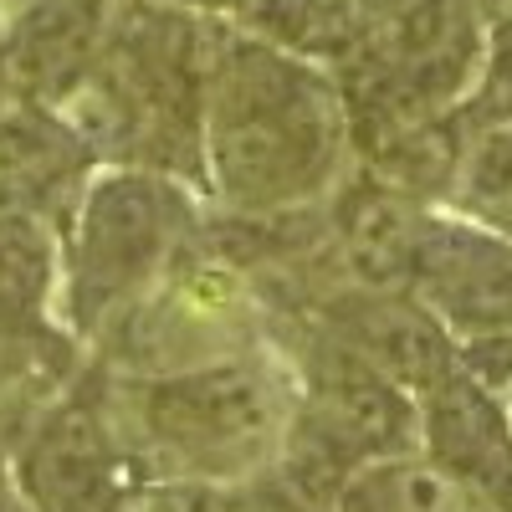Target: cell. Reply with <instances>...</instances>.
Wrapping results in <instances>:
<instances>
[{
    "instance_id": "5bb4252c",
    "label": "cell",
    "mask_w": 512,
    "mask_h": 512,
    "mask_svg": "<svg viewBox=\"0 0 512 512\" xmlns=\"http://www.w3.org/2000/svg\"><path fill=\"white\" fill-rule=\"evenodd\" d=\"M441 210H456V216L512 241V123L466 128L461 164Z\"/></svg>"
},
{
    "instance_id": "4fadbf2b",
    "label": "cell",
    "mask_w": 512,
    "mask_h": 512,
    "mask_svg": "<svg viewBox=\"0 0 512 512\" xmlns=\"http://www.w3.org/2000/svg\"><path fill=\"white\" fill-rule=\"evenodd\" d=\"M333 512H497L487 497H477L466 482L420 451L379 456L344 482L333 497Z\"/></svg>"
},
{
    "instance_id": "7a4b0ae2",
    "label": "cell",
    "mask_w": 512,
    "mask_h": 512,
    "mask_svg": "<svg viewBox=\"0 0 512 512\" xmlns=\"http://www.w3.org/2000/svg\"><path fill=\"white\" fill-rule=\"evenodd\" d=\"M139 482L236 487L267 477L292 420V374L272 344L175 374H98Z\"/></svg>"
},
{
    "instance_id": "d6986e66",
    "label": "cell",
    "mask_w": 512,
    "mask_h": 512,
    "mask_svg": "<svg viewBox=\"0 0 512 512\" xmlns=\"http://www.w3.org/2000/svg\"><path fill=\"white\" fill-rule=\"evenodd\" d=\"M502 400H507V420H512V384H507V390H502Z\"/></svg>"
},
{
    "instance_id": "277c9868",
    "label": "cell",
    "mask_w": 512,
    "mask_h": 512,
    "mask_svg": "<svg viewBox=\"0 0 512 512\" xmlns=\"http://www.w3.org/2000/svg\"><path fill=\"white\" fill-rule=\"evenodd\" d=\"M108 374H175L267 344V313L251 282L190 241L103 333Z\"/></svg>"
},
{
    "instance_id": "ac0fdd59",
    "label": "cell",
    "mask_w": 512,
    "mask_h": 512,
    "mask_svg": "<svg viewBox=\"0 0 512 512\" xmlns=\"http://www.w3.org/2000/svg\"><path fill=\"white\" fill-rule=\"evenodd\" d=\"M123 512H149V507H144V487H139V497H134V502H128Z\"/></svg>"
},
{
    "instance_id": "52a82bcc",
    "label": "cell",
    "mask_w": 512,
    "mask_h": 512,
    "mask_svg": "<svg viewBox=\"0 0 512 512\" xmlns=\"http://www.w3.org/2000/svg\"><path fill=\"white\" fill-rule=\"evenodd\" d=\"M297 318L323 328L333 344H344L354 359H364L390 384H400L410 400H420L436 379H446L456 369V349H451L446 328L420 308V297L410 287L333 282Z\"/></svg>"
},
{
    "instance_id": "9c48e42d",
    "label": "cell",
    "mask_w": 512,
    "mask_h": 512,
    "mask_svg": "<svg viewBox=\"0 0 512 512\" xmlns=\"http://www.w3.org/2000/svg\"><path fill=\"white\" fill-rule=\"evenodd\" d=\"M415 451L441 472L487 497L497 512H512V420L507 400L472 379L461 364L415 400Z\"/></svg>"
},
{
    "instance_id": "30bf717a",
    "label": "cell",
    "mask_w": 512,
    "mask_h": 512,
    "mask_svg": "<svg viewBox=\"0 0 512 512\" xmlns=\"http://www.w3.org/2000/svg\"><path fill=\"white\" fill-rule=\"evenodd\" d=\"M436 205H420L390 185L369 180L364 169H349L323 200L328 216V256L338 282L354 287H405L420 231Z\"/></svg>"
},
{
    "instance_id": "2e32d148",
    "label": "cell",
    "mask_w": 512,
    "mask_h": 512,
    "mask_svg": "<svg viewBox=\"0 0 512 512\" xmlns=\"http://www.w3.org/2000/svg\"><path fill=\"white\" fill-rule=\"evenodd\" d=\"M159 6H180V11H195V16H236L246 0H159Z\"/></svg>"
},
{
    "instance_id": "ba28073f",
    "label": "cell",
    "mask_w": 512,
    "mask_h": 512,
    "mask_svg": "<svg viewBox=\"0 0 512 512\" xmlns=\"http://www.w3.org/2000/svg\"><path fill=\"white\" fill-rule=\"evenodd\" d=\"M93 164L98 149L77 134L62 108L36 98H11L0 108V210L36 216L57 231L72 221Z\"/></svg>"
},
{
    "instance_id": "3957f363",
    "label": "cell",
    "mask_w": 512,
    "mask_h": 512,
    "mask_svg": "<svg viewBox=\"0 0 512 512\" xmlns=\"http://www.w3.org/2000/svg\"><path fill=\"white\" fill-rule=\"evenodd\" d=\"M200 210L185 180L123 164L88 180L67 221V292L72 333L98 338L134 297L195 241Z\"/></svg>"
},
{
    "instance_id": "6da1fadb",
    "label": "cell",
    "mask_w": 512,
    "mask_h": 512,
    "mask_svg": "<svg viewBox=\"0 0 512 512\" xmlns=\"http://www.w3.org/2000/svg\"><path fill=\"white\" fill-rule=\"evenodd\" d=\"M200 169L221 210L241 216L328 200L354 169L338 77L226 21L205 77Z\"/></svg>"
},
{
    "instance_id": "9a60e30c",
    "label": "cell",
    "mask_w": 512,
    "mask_h": 512,
    "mask_svg": "<svg viewBox=\"0 0 512 512\" xmlns=\"http://www.w3.org/2000/svg\"><path fill=\"white\" fill-rule=\"evenodd\" d=\"M26 415H31V405H16L11 390L0 395V497H11V451H16V436H21Z\"/></svg>"
},
{
    "instance_id": "8992f818",
    "label": "cell",
    "mask_w": 512,
    "mask_h": 512,
    "mask_svg": "<svg viewBox=\"0 0 512 512\" xmlns=\"http://www.w3.org/2000/svg\"><path fill=\"white\" fill-rule=\"evenodd\" d=\"M139 487L98 384L31 405L11 451V492L21 512H123Z\"/></svg>"
},
{
    "instance_id": "e0dca14e",
    "label": "cell",
    "mask_w": 512,
    "mask_h": 512,
    "mask_svg": "<svg viewBox=\"0 0 512 512\" xmlns=\"http://www.w3.org/2000/svg\"><path fill=\"white\" fill-rule=\"evenodd\" d=\"M16 384H21V379H16V364H11V354H6V349H0V395L16 390Z\"/></svg>"
},
{
    "instance_id": "7c38bea8",
    "label": "cell",
    "mask_w": 512,
    "mask_h": 512,
    "mask_svg": "<svg viewBox=\"0 0 512 512\" xmlns=\"http://www.w3.org/2000/svg\"><path fill=\"white\" fill-rule=\"evenodd\" d=\"M374 0H246L231 16L241 31L338 72L369 36Z\"/></svg>"
},
{
    "instance_id": "8fae6325",
    "label": "cell",
    "mask_w": 512,
    "mask_h": 512,
    "mask_svg": "<svg viewBox=\"0 0 512 512\" xmlns=\"http://www.w3.org/2000/svg\"><path fill=\"white\" fill-rule=\"evenodd\" d=\"M62 272L57 231L36 216L0 210V349L16 379H52L62 338L52 333V292Z\"/></svg>"
},
{
    "instance_id": "5b68a950",
    "label": "cell",
    "mask_w": 512,
    "mask_h": 512,
    "mask_svg": "<svg viewBox=\"0 0 512 512\" xmlns=\"http://www.w3.org/2000/svg\"><path fill=\"white\" fill-rule=\"evenodd\" d=\"M405 287L446 328L456 364L502 395L512 384V241L436 205Z\"/></svg>"
}]
</instances>
